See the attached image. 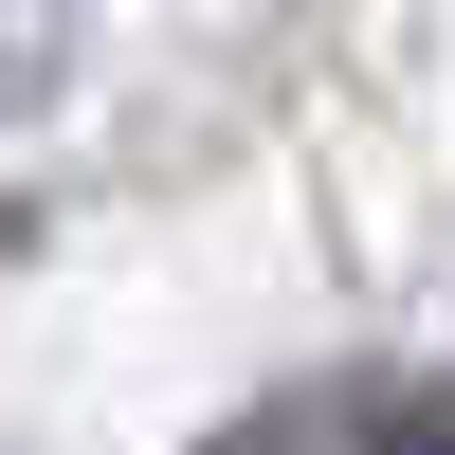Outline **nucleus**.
Segmentation results:
<instances>
[{"label":"nucleus","mask_w":455,"mask_h":455,"mask_svg":"<svg viewBox=\"0 0 455 455\" xmlns=\"http://www.w3.org/2000/svg\"><path fill=\"white\" fill-rule=\"evenodd\" d=\"M201 455H455V383L437 364H328V383L237 401Z\"/></svg>","instance_id":"1"}]
</instances>
